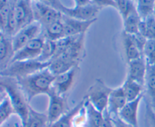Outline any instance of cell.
<instances>
[{
    "mask_svg": "<svg viewBox=\"0 0 155 127\" xmlns=\"http://www.w3.org/2000/svg\"><path fill=\"white\" fill-rule=\"evenodd\" d=\"M0 48V67L1 70H3L12 63L15 54V51L12 42V37L2 32H1Z\"/></svg>",
    "mask_w": 155,
    "mask_h": 127,
    "instance_id": "9a60e30c",
    "label": "cell"
},
{
    "mask_svg": "<svg viewBox=\"0 0 155 127\" xmlns=\"http://www.w3.org/2000/svg\"><path fill=\"white\" fill-rule=\"evenodd\" d=\"M0 86L1 90L4 91L10 98L16 115L20 118L21 127H25L30 104L17 79L1 76Z\"/></svg>",
    "mask_w": 155,
    "mask_h": 127,
    "instance_id": "7a4b0ae2",
    "label": "cell"
},
{
    "mask_svg": "<svg viewBox=\"0 0 155 127\" xmlns=\"http://www.w3.org/2000/svg\"><path fill=\"white\" fill-rule=\"evenodd\" d=\"M45 41V36L42 34L36 39L29 42L23 48L15 52L12 62L37 59L42 53Z\"/></svg>",
    "mask_w": 155,
    "mask_h": 127,
    "instance_id": "30bf717a",
    "label": "cell"
},
{
    "mask_svg": "<svg viewBox=\"0 0 155 127\" xmlns=\"http://www.w3.org/2000/svg\"><path fill=\"white\" fill-rule=\"evenodd\" d=\"M145 89L148 94L147 99L152 107H155V66H148Z\"/></svg>",
    "mask_w": 155,
    "mask_h": 127,
    "instance_id": "cb8c5ba5",
    "label": "cell"
},
{
    "mask_svg": "<svg viewBox=\"0 0 155 127\" xmlns=\"http://www.w3.org/2000/svg\"><path fill=\"white\" fill-rule=\"evenodd\" d=\"M48 107L47 110L49 125L55 122L62 115L70 110L68 107V98L66 95H61L54 92V89L48 94Z\"/></svg>",
    "mask_w": 155,
    "mask_h": 127,
    "instance_id": "52a82bcc",
    "label": "cell"
},
{
    "mask_svg": "<svg viewBox=\"0 0 155 127\" xmlns=\"http://www.w3.org/2000/svg\"><path fill=\"white\" fill-rule=\"evenodd\" d=\"M136 10L142 19H145L154 15L155 0H136Z\"/></svg>",
    "mask_w": 155,
    "mask_h": 127,
    "instance_id": "4316f807",
    "label": "cell"
},
{
    "mask_svg": "<svg viewBox=\"0 0 155 127\" xmlns=\"http://www.w3.org/2000/svg\"><path fill=\"white\" fill-rule=\"evenodd\" d=\"M42 32H43L42 26L36 21L21 29L12 37V42H13L15 52L23 48L29 42L41 36Z\"/></svg>",
    "mask_w": 155,
    "mask_h": 127,
    "instance_id": "8992f818",
    "label": "cell"
},
{
    "mask_svg": "<svg viewBox=\"0 0 155 127\" xmlns=\"http://www.w3.org/2000/svg\"><path fill=\"white\" fill-rule=\"evenodd\" d=\"M101 10V8L92 2L86 5L74 6L73 8L66 7L63 5L60 8V11L64 15L80 21L97 20Z\"/></svg>",
    "mask_w": 155,
    "mask_h": 127,
    "instance_id": "ba28073f",
    "label": "cell"
},
{
    "mask_svg": "<svg viewBox=\"0 0 155 127\" xmlns=\"http://www.w3.org/2000/svg\"><path fill=\"white\" fill-rule=\"evenodd\" d=\"M154 18H155V10H154Z\"/></svg>",
    "mask_w": 155,
    "mask_h": 127,
    "instance_id": "ab89813d",
    "label": "cell"
},
{
    "mask_svg": "<svg viewBox=\"0 0 155 127\" xmlns=\"http://www.w3.org/2000/svg\"><path fill=\"white\" fill-rule=\"evenodd\" d=\"M103 114H104V121H103L101 127H114L113 122H112L111 114L108 111V110H106L103 113Z\"/></svg>",
    "mask_w": 155,
    "mask_h": 127,
    "instance_id": "d590c367",
    "label": "cell"
},
{
    "mask_svg": "<svg viewBox=\"0 0 155 127\" xmlns=\"http://www.w3.org/2000/svg\"><path fill=\"white\" fill-rule=\"evenodd\" d=\"M133 1H135V2H136V0H133Z\"/></svg>",
    "mask_w": 155,
    "mask_h": 127,
    "instance_id": "60d3db41",
    "label": "cell"
},
{
    "mask_svg": "<svg viewBox=\"0 0 155 127\" xmlns=\"http://www.w3.org/2000/svg\"><path fill=\"white\" fill-rule=\"evenodd\" d=\"M86 101L87 100L84 97L73 108L70 109L68 112L62 115L58 120L50 124L48 127H74L75 118L84 107Z\"/></svg>",
    "mask_w": 155,
    "mask_h": 127,
    "instance_id": "2e32d148",
    "label": "cell"
},
{
    "mask_svg": "<svg viewBox=\"0 0 155 127\" xmlns=\"http://www.w3.org/2000/svg\"><path fill=\"white\" fill-rule=\"evenodd\" d=\"M13 11L18 31L35 21L32 0H13Z\"/></svg>",
    "mask_w": 155,
    "mask_h": 127,
    "instance_id": "9c48e42d",
    "label": "cell"
},
{
    "mask_svg": "<svg viewBox=\"0 0 155 127\" xmlns=\"http://www.w3.org/2000/svg\"><path fill=\"white\" fill-rule=\"evenodd\" d=\"M32 7L35 21L39 22L42 28L61 19L63 17V13L60 11L42 2L32 0Z\"/></svg>",
    "mask_w": 155,
    "mask_h": 127,
    "instance_id": "5b68a950",
    "label": "cell"
},
{
    "mask_svg": "<svg viewBox=\"0 0 155 127\" xmlns=\"http://www.w3.org/2000/svg\"><path fill=\"white\" fill-rule=\"evenodd\" d=\"M127 65L128 70L127 78L145 86L148 65L143 56L129 62L127 63Z\"/></svg>",
    "mask_w": 155,
    "mask_h": 127,
    "instance_id": "5bb4252c",
    "label": "cell"
},
{
    "mask_svg": "<svg viewBox=\"0 0 155 127\" xmlns=\"http://www.w3.org/2000/svg\"><path fill=\"white\" fill-rule=\"evenodd\" d=\"M121 86L125 92L128 101L139 98L140 95L145 93V86L128 78L126 79Z\"/></svg>",
    "mask_w": 155,
    "mask_h": 127,
    "instance_id": "7402d4cb",
    "label": "cell"
},
{
    "mask_svg": "<svg viewBox=\"0 0 155 127\" xmlns=\"http://www.w3.org/2000/svg\"><path fill=\"white\" fill-rule=\"evenodd\" d=\"M142 55L148 66H155V39H148Z\"/></svg>",
    "mask_w": 155,
    "mask_h": 127,
    "instance_id": "4dcf8cb0",
    "label": "cell"
},
{
    "mask_svg": "<svg viewBox=\"0 0 155 127\" xmlns=\"http://www.w3.org/2000/svg\"><path fill=\"white\" fill-rule=\"evenodd\" d=\"M148 100V99H147ZM151 107H152V106H151ZM152 109H153V110H154V113H155V107H152Z\"/></svg>",
    "mask_w": 155,
    "mask_h": 127,
    "instance_id": "f35d334b",
    "label": "cell"
},
{
    "mask_svg": "<svg viewBox=\"0 0 155 127\" xmlns=\"http://www.w3.org/2000/svg\"><path fill=\"white\" fill-rule=\"evenodd\" d=\"M116 2L117 10L119 11L123 21L136 10V2L133 0H117Z\"/></svg>",
    "mask_w": 155,
    "mask_h": 127,
    "instance_id": "f1b7e54d",
    "label": "cell"
},
{
    "mask_svg": "<svg viewBox=\"0 0 155 127\" xmlns=\"http://www.w3.org/2000/svg\"><path fill=\"white\" fill-rule=\"evenodd\" d=\"M123 48H124V55H125L127 63L133 60L142 57V53L138 48L137 45L135 42L133 35L123 32L122 34Z\"/></svg>",
    "mask_w": 155,
    "mask_h": 127,
    "instance_id": "ac0fdd59",
    "label": "cell"
},
{
    "mask_svg": "<svg viewBox=\"0 0 155 127\" xmlns=\"http://www.w3.org/2000/svg\"><path fill=\"white\" fill-rule=\"evenodd\" d=\"M35 1H39L42 2H45L46 4L50 5L53 6L54 8H55L58 10H60L61 7L62 6V3L61 2L60 0H35Z\"/></svg>",
    "mask_w": 155,
    "mask_h": 127,
    "instance_id": "8d00e7d4",
    "label": "cell"
},
{
    "mask_svg": "<svg viewBox=\"0 0 155 127\" xmlns=\"http://www.w3.org/2000/svg\"><path fill=\"white\" fill-rule=\"evenodd\" d=\"M91 2L101 9L107 7H111L117 9V2L115 0H91Z\"/></svg>",
    "mask_w": 155,
    "mask_h": 127,
    "instance_id": "d6a6232c",
    "label": "cell"
},
{
    "mask_svg": "<svg viewBox=\"0 0 155 127\" xmlns=\"http://www.w3.org/2000/svg\"><path fill=\"white\" fill-rule=\"evenodd\" d=\"M145 123L146 127H155V113L148 100H146L145 106Z\"/></svg>",
    "mask_w": 155,
    "mask_h": 127,
    "instance_id": "1f68e13d",
    "label": "cell"
},
{
    "mask_svg": "<svg viewBox=\"0 0 155 127\" xmlns=\"http://www.w3.org/2000/svg\"><path fill=\"white\" fill-rule=\"evenodd\" d=\"M111 119L114 127H135L124 122L119 117L118 115H111Z\"/></svg>",
    "mask_w": 155,
    "mask_h": 127,
    "instance_id": "e575fe53",
    "label": "cell"
},
{
    "mask_svg": "<svg viewBox=\"0 0 155 127\" xmlns=\"http://www.w3.org/2000/svg\"><path fill=\"white\" fill-rule=\"evenodd\" d=\"M128 101L122 86L113 88L109 97L107 110L111 115H118L121 109Z\"/></svg>",
    "mask_w": 155,
    "mask_h": 127,
    "instance_id": "e0dca14e",
    "label": "cell"
},
{
    "mask_svg": "<svg viewBox=\"0 0 155 127\" xmlns=\"http://www.w3.org/2000/svg\"><path fill=\"white\" fill-rule=\"evenodd\" d=\"M49 125L47 112H39L30 105L25 127H48Z\"/></svg>",
    "mask_w": 155,
    "mask_h": 127,
    "instance_id": "d6986e66",
    "label": "cell"
},
{
    "mask_svg": "<svg viewBox=\"0 0 155 127\" xmlns=\"http://www.w3.org/2000/svg\"><path fill=\"white\" fill-rule=\"evenodd\" d=\"M74 2L75 6H83L90 4L92 2L91 0H74Z\"/></svg>",
    "mask_w": 155,
    "mask_h": 127,
    "instance_id": "74e56055",
    "label": "cell"
},
{
    "mask_svg": "<svg viewBox=\"0 0 155 127\" xmlns=\"http://www.w3.org/2000/svg\"><path fill=\"white\" fill-rule=\"evenodd\" d=\"M133 39H134L135 42L137 45L138 48H139V50L141 51V52L143 54L144 48H145V45H146L147 42H148V39L143 36V35L141 34L140 33H138L136 34L133 35Z\"/></svg>",
    "mask_w": 155,
    "mask_h": 127,
    "instance_id": "836d02e7",
    "label": "cell"
},
{
    "mask_svg": "<svg viewBox=\"0 0 155 127\" xmlns=\"http://www.w3.org/2000/svg\"><path fill=\"white\" fill-rule=\"evenodd\" d=\"M139 33L147 39H155V18L154 15L145 19H142Z\"/></svg>",
    "mask_w": 155,
    "mask_h": 127,
    "instance_id": "484cf974",
    "label": "cell"
},
{
    "mask_svg": "<svg viewBox=\"0 0 155 127\" xmlns=\"http://www.w3.org/2000/svg\"><path fill=\"white\" fill-rule=\"evenodd\" d=\"M1 106H0V125L3 124L12 116L16 114L11 100L4 91L1 90Z\"/></svg>",
    "mask_w": 155,
    "mask_h": 127,
    "instance_id": "603a6c76",
    "label": "cell"
},
{
    "mask_svg": "<svg viewBox=\"0 0 155 127\" xmlns=\"http://www.w3.org/2000/svg\"><path fill=\"white\" fill-rule=\"evenodd\" d=\"M50 62H42L37 59L14 61L12 62L5 69L1 70V76L15 79L23 78L48 68L50 65Z\"/></svg>",
    "mask_w": 155,
    "mask_h": 127,
    "instance_id": "3957f363",
    "label": "cell"
},
{
    "mask_svg": "<svg viewBox=\"0 0 155 127\" xmlns=\"http://www.w3.org/2000/svg\"><path fill=\"white\" fill-rule=\"evenodd\" d=\"M78 70L79 67H75L66 72L56 75L53 83L54 92L59 95H66L75 83Z\"/></svg>",
    "mask_w": 155,
    "mask_h": 127,
    "instance_id": "8fae6325",
    "label": "cell"
},
{
    "mask_svg": "<svg viewBox=\"0 0 155 127\" xmlns=\"http://www.w3.org/2000/svg\"><path fill=\"white\" fill-rule=\"evenodd\" d=\"M112 90L113 88L107 86L101 79H97L89 88L87 93L84 97L96 110L104 113L107 110L109 97Z\"/></svg>",
    "mask_w": 155,
    "mask_h": 127,
    "instance_id": "277c9868",
    "label": "cell"
},
{
    "mask_svg": "<svg viewBox=\"0 0 155 127\" xmlns=\"http://www.w3.org/2000/svg\"><path fill=\"white\" fill-rule=\"evenodd\" d=\"M86 118L84 127H101L104 121V114L86 101Z\"/></svg>",
    "mask_w": 155,
    "mask_h": 127,
    "instance_id": "44dd1931",
    "label": "cell"
},
{
    "mask_svg": "<svg viewBox=\"0 0 155 127\" xmlns=\"http://www.w3.org/2000/svg\"><path fill=\"white\" fill-rule=\"evenodd\" d=\"M64 25L65 37L67 36H74L79 35L86 34L91 26L97 21H80L71 18L64 15L62 17Z\"/></svg>",
    "mask_w": 155,
    "mask_h": 127,
    "instance_id": "7c38bea8",
    "label": "cell"
},
{
    "mask_svg": "<svg viewBox=\"0 0 155 127\" xmlns=\"http://www.w3.org/2000/svg\"><path fill=\"white\" fill-rule=\"evenodd\" d=\"M55 75L48 68L23 78L17 79L21 89L30 103L35 97L46 95L53 90V83Z\"/></svg>",
    "mask_w": 155,
    "mask_h": 127,
    "instance_id": "6da1fadb",
    "label": "cell"
},
{
    "mask_svg": "<svg viewBox=\"0 0 155 127\" xmlns=\"http://www.w3.org/2000/svg\"><path fill=\"white\" fill-rule=\"evenodd\" d=\"M13 0H0V24L1 31H4L12 11Z\"/></svg>",
    "mask_w": 155,
    "mask_h": 127,
    "instance_id": "f546056e",
    "label": "cell"
},
{
    "mask_svg": "<svg viewBox=\"0 0 155 127\" xmlns=\"http://www.w3.org/2000/svg\"><path fill=\"white\" fill-rule=\"evenodd\" d=\"M42 34L45 39L51 41H58L65 37L64 25L62 18L44 27Z\"/></svg>",
    "mask_w": 155,
    "mask_h": 127,
    "instance_id": "ffe728a7",
    "label": "cell"
},
{
    "mask_svg": "<svg viewBox=\"0 0 155 127\" xmlns=\"http://www.w3.org/2000/svg\"><path fill=\"white\" fill-rule=\"evenodd\" d=\"M56 52V42L55 41H51L45 39L43 48L40 56L37 60L42 62H50L55 55Z\"/></svg>",
    "mask_w": 155,
    "mask_h": 127,
    "instance_id": "83f0119b",
    "label": "cell"
},
{
    "mask_svg": "<svg viewBox=\"0 0 155 127\" xmlns=\"http://www.w3.org/2000/svg\"><path fill=\"white\" fill-rule=\"evenodd\" d=\"M123 21H124V32L130 35H134L139 33L142 18L138 14L137 10L132 12Z\"/></svg>",
    "mask_w": 155,
    "mask_h": 127,
    "instance_id": "d4e9b609",
    "label": "cell"
},
{
    "mask_svg": "<svg viewBox=\"0 0 155 127\" xmlns=\"http://www.w3.org/2000/svg\"><path fill=\"white\" fill-rule=\"evenodd\" d=\"M115 1H117V0H115Z\"/></svg>",
    "mask_w": 155,
    "mask_h": 127,
    "instance_id": "b9f144b4",
    "label": "cell"
},
{
    "mask_svg": "<svg viewBox=\"0 0 155 127\" xmlns=\"http://www.w3.org/2000/svg\"><path fill=\"white\" fill-rule=\"evenodd\" d=\"M145 96V93L142 94L139 98L132 101H127L118 113V116L121 119L127 123L135 127H139V121H138V112H139V106Z\"/></svg>",
    "mask_w": 155,
    "mask_h": 127,
    "instance_id": "4fadbf2b",
    "label": "cell"
}]
</instances>
